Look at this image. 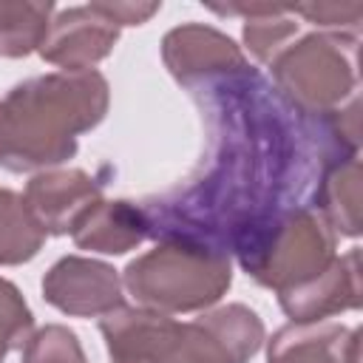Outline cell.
Masks as SVG:
<instances>
[{
  "mask_svg": "<svg viewBox=\"0 0 363 363\" xmlns=\"http://www.w3.org/2000/svg\"><path fill=\"white\" fill-rule=\"evenodd\" d=\"M184 91L204 125V153L176 187L139 201L147 238L241 264L284 216L315 207L335 164L360 153V99L337 113H306L250 62Z\"/></svg>",
  "mask_w": 363,
  "mask_h": 363,
  "instance_id": "1",
  "label": "cell"
},
{
  "mask_svg": "<svg viewBox=\"0 0 363 363\" xmlns=\"http://www.w3.org/2000/svg\"><path fill=\"white\" fill-rule=\"evenodd\" d=\"M108 79L96 71H51L17 82L0 99V164L23 173L77 153V136L108 113Z\"/></svg>",
  "mask_w": 363,
  "mask_h": 363,
  "instance_id": "2",
  "label": "cell"
},
{
  "mask_svg": "<svg viewBox=\"0 0 363 363\" xmlns=\"http://www.w3.org/2000/svg\"><path fill=\"white\" fill-rule=\"evenodd\" d=\"M99 329L111 363H247L264 343V323L244 303L204 309L193 320L119 306Z\"/></svg>",
  "mask_w": 363,
  "mask_h": 363,
  "instance_id": "3",
  "label": "cell"
},
{
  "mask_svg": "<svg viewBox=\"0 0 363 363\" xmlns=\"http://www.w3.org/2000/svg\"><path fill=\"white\" fill-rule=\"evenodd\" d=\"M230 284V258L187 241H156L153 250L133 258L122 272V286L136 303L164 315L210 309Z\"/></svg>",
  "mask_w": 363,
  "mask_h": 363,
  "instance_id": "4",
  "label": "cell"
},
{
  "mask_svg": "<svg viewBox=\"0 0 363 363\" xmlns=\"http://www.w3.org/2000/svg\"><path fill=\"white\" fill-rule=\"evenodd\" d=\"M360 34L312 31L281 48L269 65V82L306 113H337L360 99Z\"/></svg>",
  "mask_w": 363,
  "mask_h": 363,
  "instance_id": "5",
  "label": "cell"
},
{
  "mask_svg": "<svg viewBox=\"0 0 363 363\" xmlns=\"http://www.w3.org/2000/svg\"><path fill=\"white\" fill-rule=\"evenodd\" d=\"M335 247L337 235L323 216L315 207H301L269 230L255 252L241 261V269L255 284L281 295L318 278L337 258Z\"/></svg>",
  "mask_w": 363,
  "mask_h": 363,
  "instance_id": "6",
  "label": "cell"
},
{
  "mask_svg": "<svg viewBox=\"0 0 363 363\" xmlns=\"http://www.w3.org/2000/svg\"><path fill=\"white\" fill-rule=\"evenodd\" d=\"M122 278L113 267L82 258L65 255L60 258L43 278V298L74 318H105L113 309L125 306Z\"/></svg>",
  "mask_w": 363,
  "mask_h": 363,
  "instance_id": "7",
  "label": "cell"
},
{
  "mask_svg": "<svg viewBox=\"0 0 363 363\" xmlns=\"http://www.w3.org/2000/svg\"><path fill=\"white\" fill-rule=\"evenodd\" d=\"M116 40L119 26L96 3H88L54 11L37 51L45 62L65 71H88L113 51Z\"/></svg>",
  "mask_w": 363,
  "mask_h": 363,
  "instance_id": "8",
  "label": "cell"
},
{
  "mask_svg": "<svg viewBox=\"0 0 363 363\" xmlns=\"http://www.w3.org/2000/svg\"><path fill=\"white\" fill-rule=\"evenodd\" d=\"M23 201L45 235H68L102 201V187L79 167L43 170L26 184Z\"/></svg>",
  "mask_w": 363,
  "mask_h": 363,
  "instance_id": "9",
  "label": "cell"
},
{
  "mask_svg": "<svg viewBox=\"0 0 363 363\" xmlns=\"http://www.w3.org/2000/svg\"><path fill=\"white\" fill-rule=\"evenodd\" d=\"M162 60L182 88L247 65L244 51L227 34L201 23H184L167 31L162 40Z\"/></svg>",
  "mask_w": 363,
  "mask_h": 363,
  "instance_id": "10",
  "label": "cell"
},
{
  "mask_svg": "<svg viewBox=\"0 0 363 363\" xmlns=\"http://www.w3.org/2000/svg\"><path fill=\"white\" fill-rule=\"evenodd\" d=\"M360 250L352 247L346 255H337L318 278L281 292L278 303L292 318V323L332 320L346 309H360Z\"/></svg>",
  "mask_w": 363,
  "mask_h": 363,
  "instance_id": "11",
  "label": "cell"
},
{
  "mask_svg": "<svg viewBox=\"0 0 363 363\" xmlns=\"http://www.w3.org/2000/svg\"><path fill=\"white\" fill-rule=\"evenodd\" d=\"M360 329L337 320L286 323L267 346V363H357Z\"/></svg>",
  "mask_w": 363,
  "mask_h": 363,
  "instance_id": "12",
  "label": "cell"
},
{
  "mask_svg": "<svg viewBox=\"0 0 363 363\" xmlns=\"http://www.w3.org/2000/svg\"><path fill=\"white\" fill-rule=\"evenodd\" d=\"M71 235L79 250L122 255L147 238V224L133 201H99Z\"/></svg>",
  "mask_w": 363,
  "mask_h": 363,
  "instance_id": "13",
  "label": "cell"
},
{
  "mask_svg": "<svg viewBox=\"0 0 363 363\" xmlns=\"http://www.w3.org/2000/svg\"><path fill=\"white\" fill-rule=\"evenodd\" d=\"M216 14H241L244 17V43L258 62H269L281 48H286L298 34V20L289 6L272 3H233L210 6Z\"/></svg>",
  "mask_w": 363,
  "mask_h": 363,
  "instance_id": "14",
  "label": "cell"
},
{
  "mask_svg": "<svg viewBox=\"0 0 363 363\" xmlns=\"http://www.w3.org/2000/svg\"><path fill=\"white\" fill-rule=\"evenodd\" d=\"M315 210L335 230V235L354 238L360 233V159L357 156L335 164L326 173L315 196Z\"/></svg>",
  "mask_w": 363,
  "mask_h": 363,
  "instance_id": "15",
  "label": "cell"
},
{
  "mask_svg": "<svg viewBox=\"0 0 363 363\" xmlns=\"http://www.w3.org/2000/svg\"><path fill=\"white\" fill-rule=\"evenodd\" d=\"M54 11V3L0 0V57H26L37 51Z\"/></svg>",
  "mask_w": 363,
  "mask_h": 363,
  "instance_id": "16",
  "label": "cell"
},
{
  "mask_svg": "<svg viewBox=\"0 0 363 363\" xmlns=\"http://www.w3.org/2000/svg\"><path fill=\"white\" fill-rule=\"evenodd\" d=\"M45 233L28 213L20 193L0 187V267L31 261L43 250Z\"/></svg>",
  "mask_w": 363,
  "mask_h": 363,
  "instance_id": "17",
  "label": "cell"
},
{
  "mask_svg": "<svg viewBox=\"0 0 363 363\" xmlns=\"http://www.w3.org/2000/svg\"><path fill=\"white\" fill-rule=\"evenodd\" d=\"M34 332V315L20 289L0 278V363L9 352L23 349Z\"/></svg>",
  "mask_w": 363,
  "mask_h": 363,
  "instance_id": "18",
  "label": "cell"
},
{
  "mask_svg": "<svg viewBox=\"0 0 363 363\" xmlns=\"http://www.w3.org/2000/svg\"><path fill=\"white\" fill-rule=\"evenodd\" d=\"M23 363H88L77 335L68 326L48 323L31 332L23 346Z\"/></svg>",
  "mask_w": 363,
  "mask_h": 363,
  "instance_id": "19",
  "label": "cell"
},
{
  "mask_svg": "<svg viewBox=\"0 0 363 363\" xmlns=\"http://www.w3.org/2000/svg\"><path fill=\"white\" fill-rule=\"evenodd\" d=\"M289 11L295 17L309 20L312 26H320V31L360 34L363 3H298L289 6Z\"/></svg>",
  "mask_w": 363,
  "mask_h": 363,
  "instance_id": "20",
  "label": "cell"
},
{
  "mask_svg": "<svg viewBox=\"0 0 363 363\" xmlns=\"http://www.w3.org/2000/svg\"><path fill=\"white\" fill-rule=\"evenodd\" d=\"M119 28L122 26H142L147 23L159 9L162 3H96Z\"/></svg>",
  "mask_w": 363,
  "mask_h": 363,
  "instance_id": "21",
  "label": "cell"
}]
</instances>
